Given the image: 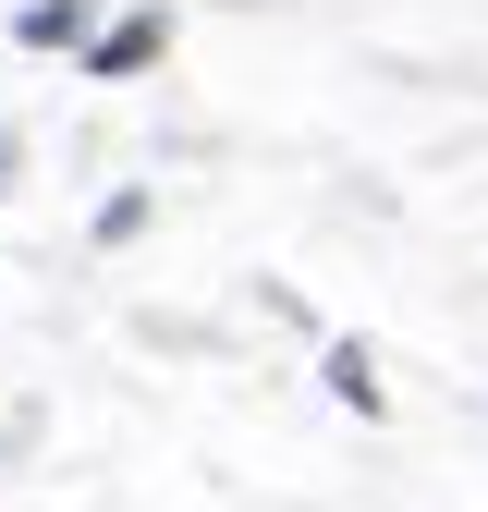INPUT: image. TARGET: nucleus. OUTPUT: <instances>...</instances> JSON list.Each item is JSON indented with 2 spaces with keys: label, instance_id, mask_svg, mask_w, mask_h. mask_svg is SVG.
<instances>
[{
  "label": "nucleus",
  "instance_id": "obj_1",
  "mask_svg": "<svg viewBox=\"0 0 488 512\" xmlns=\"http://www.w3.org/2000/svg\"><path fill=\"white\" fill-rule=\"evenodd\" d=\"M159 49H171V13H122V25L86 49V74H98V86H110V74H147Z\"/></svg>",
  "mask_w": 488,
  "mask_h": 512
},
{
  "label": "nucleus",
  "instance_id": "obj_2",
  "mask_svg": "<svg viewBox=\"0 0 488 512\" xmlns=\"http://www.w3.org/2000/svg\"><path fill=\"white\" fill-rule=\"evenodd\" d=\"M13 37H25V49H74V37H86V0H25Z\"/></svg>",
  "mask_w": 488,
  "mask_h": 512
},
{
  "label": "nucleus",
  "instance_id": "obj_3",
  "mask_svg": "<svg viewBox=\"0 0 488 512\" xmlns=\"http://www.w3.org/2000/svg\"><path fill=\"white\" fill-rule=\"evenodd\" d=\"M330 391H342L354 415H379V378H366V342H342V354H330Z\"/></svg>",
  "mask_w": 488,
  "mask_h": 512
}]
</instances>
